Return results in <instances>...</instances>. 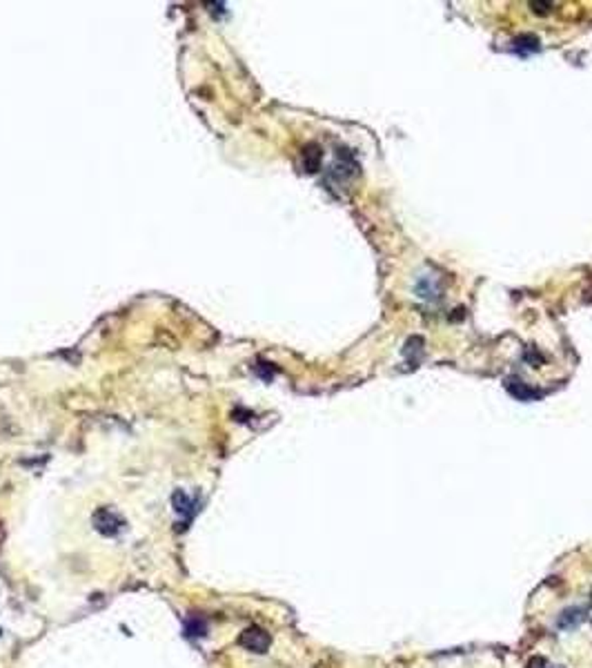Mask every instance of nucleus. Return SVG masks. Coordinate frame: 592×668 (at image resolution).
Returning a JSON list of instances; mask_svg holds the SVG:
<instances>
[{
	"label": "nucleus",
	"instance_id": "nucleus-1",
	"mask_svg": "<svg viewBox=\"0 0 592 668\" xmlns=\"http://www.w3.org/2000/svg\"><path fill=\"white\" fill-rule=\"evenodd\" d=\"M92 526L96 528V533L105 537H116L123 530L125 522L121 515H116L112 508H98L92 515Z\"/></svg>",
	"mask_w": 592,
	"mask_h": 668
},
{
	"label": "nucleus",
	"instance_id": "nucleus-9",
	"mask_svg": "<svg viewBox=\"0 0 592 668\" xmlns=\"http://www.w3.org/2000/svg\"><path fill=\"white\" fill-rule=\"evenodd\" d=\"M530 7L534 9L537 14H539V12L546 14V12H548V7H552V5H550V3H530Z\"/></svg>",
	"mask_w": 592,
	"mask_h": 668
},
{
	"label": "nucleus",
	"instance_id": "nucleus-3",
	"mask_svg": "<svg viewBox=\"0 0 592 668\" xmlns=\"http://www.w3.org/2000/svg\"><path fill=\"white\" fill-rule=\"evenodd\" d=\"M172 506H174V513L183 517V524H187L189 519L194 517V511H196L194 502L189 499V495L185 490H181V488L172 495Z\"/></svg>",
	"mask_w": 592,
	"mask_h": 668
},
{
	"label": "nucleus",
	"instance_id": "nucleus-4",
	"mask_svg": "<svg viewBox=\"0 0 592 668\" xmlns=\"http://www.w3.org/2000/svg\"><path fill=\"white\" fill-rule=\"evenodd\" d=\"M505 388H507V392H510L512 397L521 399V401H530V399H537V397H539L537 390H530V388L523 386L521 381H516V379H507Z\"/></svg>",
	"mask_w": 592,
	"mask_h": 668
},
{
	"label": "nucleus",
	"instance_id": "nucleus-7",
	"mask_svg": "<svg viewBox=\"0 0 592 668\" xmlns=\"http://www.w3.org/2000/svg\"><path fill=\"white\" fill-rule=\"evenodd\" d=\"M185 633L187 635H196V637H203V635L207 633V626H205V622L203 619H198V617H189L187 624H185Z\"/></svg>",
	"mask_w": 592,
	"mask_h": 668
},
{
	"label": "nucleus",
	"instance_id": "nucleus-6",
	"mask_svg": "<svg viewBox=\"0 0 592 668\" xmlns=\"http://www.w3.org/2000/svg\"><path fill=\"white\" fill-rule=\"evenodd\" d=\"M514 49L519 51V54H530V51H537L539 49V38L537 36H530V34H525L521 38H516L514 40Z\"/></svg>",
	"mask_w": 592,
	"mask_h": 668
},
{
	"label": "nucleus",
	"instance_id": "nucleus-8",
	"mask_svg": "<svg viewBox=\"0 0 592 668\" xmlns=\"http://www.w3.org/2000/svg\"><path fill=\"white\" fill-rule=\"evenodd\" d=\"M528 668H555V666H550L546 660H541V657H537V660H532L530 664H528Z\"/></svg>",
	"mask_w": 592,
	"mask_h": 668
},
{
	"label": "nucleus",
	"instance_id": "nucleus-2",
	"mask_svg": "<svg viewBox=\"0 0 592 668\" xmlns=\"http://www.w3.org/2000/svg\"><path fill=\"white\" fill-rule=\"evenodd\" d=\"M270 642H272L270 635L263 628H259V626L245 628L241 633V637H238V644L243 646V649L250 651V653H259V655L270 649Z\"/></svg>",
	"mask_w": 592,
	"mask_h": 668
},
{
	"label": "nucleus",
	"instance_id": "nucleus-10",
	"mask_svg": "<svg viewBox=\"0 0 592 668\" xmlns=\"http://www.w3.org/2000/svg\"><path fill=\"white\" fill-rule=\"evenodd\" d=\"M0 635H3V628H0Z\"/></svg>",
	"mask_w": 592,
	"mask_h": 668
},
{
	"label": "nucleus",
	"instance_id": "nucleus-5",
	"mask_svg": "<svg viewBox=\"0 0 592 668\" xmlns=\"http://www.w3.org/2000/svg\"><path fill=\"white\" fill-rule=\"evenodd\" d=\"M303 158H305V167H308V172H316L319 165H321V147L308 145V147H305V152H303Z\"/></svg>",
	"mask_w": 592,
	"mask_h": 668
}]
</instances>
